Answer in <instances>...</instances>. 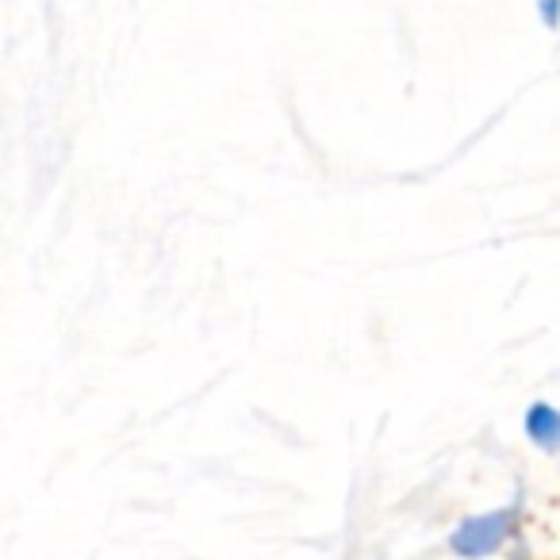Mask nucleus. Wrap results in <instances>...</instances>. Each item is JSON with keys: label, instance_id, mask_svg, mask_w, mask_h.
<instances>
[{"label": "nucleus", "instance_id": "nucleus-2", "mask_svg": "<svg viewBox=\"0 0 560 560\" xmlns=\"http://www.w3.org/2000/svg\"><path fill=\"white\" fill-rule=\"evenodd\" d=\"M526 430L541 450H560V411L557 407H545V404L529 407Z\"/></svg>", "mask_w": 560, "mask_h": 560}, {"label": "nucleus", "instance_id": "nucleus-1", "mask_svg": "<svg viewBox=\"0 0 560 560\" xmlns=\"http://www.w3.org/2000/svg\"><path fill=\"white\" fill-rule=\"evenodd\" d=\"M514 526H518V506H503V511L468 518L465 526L453 534V549H457L460 557H488V552H495L499 545L514 534Z\"/></svg>", "mask_w": 560, "mask_h": 560}]
</instances>
